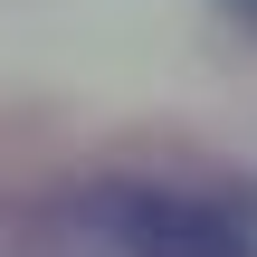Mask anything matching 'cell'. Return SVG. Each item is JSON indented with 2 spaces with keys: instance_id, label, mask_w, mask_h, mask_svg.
Returning <instances> with one entry per match:
<instances>
[{
  "instance_id": "cell-2",
  "label": "cell",
  "mask_w": 257,
  "mask_h": 257,
  "mask_svg": "<svg viewBox=\"0 0 257 257\" xmlns=\"http://www.w3.org/2000/svg\"><path fill=\"white\" fill-rule=\"evenodd\" d=\"M229 10H238V19H257V0H229Z\"/></svg>"
},
{
  "instance_id": "cell-1",
  "label": "cell",
  "mask_w": 257,
  "mask_h": 257,
  "mask_svg": "<svg viewBox=\"0 0 257 257\" xmlns=\"http://www.w3.org/2000/svg\"><path fill=\"white\" fill-rule=\"evenodd\" d=\"M114 238H124V257H257V238L229 210L181 200V191H124L114 200Z\"/></svg>"
}]
</instances>
